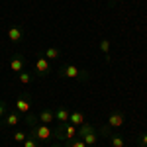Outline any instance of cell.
Returning <instances> with one entry per match:
<instances>
[{
	"mask_svg": "<svg viewBox=\"0 0 147 147\" xmlns=\"http://www.w3.org/2000/svg\"><path fill=\"white\" fill-rule=\"evenodd\" d=\"M77 134H79V127L69 122H63V124L57 125V129H53V139H59V141H71V139H77Z\"/></svg>",
	"mask_w": 147,
	"mask_h": 147,
	"instance_id": "6da1fadb",
	"label": "cell"
},
{
	"mask_svg": "<svg viewBox=\"0 0 147 147\" xmlns=\"http://www.w3.org/2000/svg\"><path fill=\"white\" fill-rule=\"evenodd\" d=\"M57 75H59L61 79H80V80H88V77H90L88 71H82V69H79L77 65H71V63L59 67Z\"/></svg>",
	"mask_w": 147,
	"mask_h": 147,
	"instance_id": "7a4b0ae2",
	"label": "cell"
},
{
	"mask_svg": "<svg viewBox=\"0 0 147 147\" xmlns=\"http://www.w3.org/2000/svg\"><path fill=\"white\" fill-rule=\"evenodd\" d=\"M28 129H30V137H34L37 141H51L53 139V129H49V125L45 124L35 122V124L28 125Z\"/></svg>",
	"mask_w": 147,
	"mask_h": 147,
	"instance_id": "3957f363",
	"label": "cell"
},
{
	"mask_svg": "<svg viewBox=\"0 0 147 147\" xmlns=\"http://www.w3.org/2000/svg\"><path fill=\"white\" fill-rule=\"evenodd\" d=\"M51 73V65H49V59L43 53H37L34 63V75L35 77H47Z\"/></svg>",
	"mask_w": 147,
	"mask_h": 147,
	"instance_id": "277c9868",
	"label": "cell"
},
{
	"mask_svg": "<svg viewBox=\"0 0 147 147\" xmlns=\"http://www.w3.org/2000/svg\"><path fill=\"white\" fill-rule=\"evenodd\" d=\"M125 124V114L122 110H112L110 116H108V127H122Z\"/></svg>",
	"mask_w": 147,
	"mask_h": 147,
	"instance_id": "5b68a950",
	"label": "cell"
},
{
	"mask_svg": "<svg viewBox=\"0 0 147 147\" xmlns=\"http://www.w3.org/2000/svg\"><path fill=\"white\" fill-rule=\"evenodd\" d=\"M100 134L108 137V141H110V145H112V147H125L124 137L118 136V134H110V127H108V125H106V127H102Z\"/></svg>",
	"mask_w": 147,
	"mask_h": 147,
	"instance_id": "8992f818",
	"label": "cell"
},
{
	"mask_svg": "<svg viewBox=\"0 0 147 147\" xmlns=\"http://www.w3.org/2000/svg\"><path fill=\"white\" fill-rule=\"evenodd\" d=\"M26 65H28V63H26V57H24L22 53H16V55L10 59V71L16 73V75L22 73L24 69H26Z\"/></svg>",
	"mask_w": 147,
	"mask_h": 147,
	"instance_id": "52a82bcc",
	"label": "cell"
},
{
	"mask_svg": "<svg viewBox=\"0 0 147 147\" xmlns=\"http://www.w3.org/2000/svg\"><path fill=\"white\" fill-rule=\"evenodd\" d=\"M6 35H8V39H10L12 43H20L24 39V35H26V32H24L22 26H10L8 32H6Z\"/></svg>",
	"mask_w": 147,
	"mask_h": 147,
	"instance_id": "ba28073f",
	"label": "cell"
},
{
	"mask_svg": "<svg viewBox=\"0 0 147 147\" xmlns=\"http://www.w3.org/2000/svg\"><path fill=\"white\" fill-rule=\"evenodd\" d=\"M16 112H20V114L32 112V100H30L28 96H22V98H18V100H16Z\"/></svg>",
	"mask_w": 147,
	"mask_h": 147,
	"instance_id": "9c48e42d",
	"label": "cell"
},
{
	"mask_svg": "<svg viewBox=\"0 0 147 147\" xmlns=\"http://www.w3.org/2000/svg\"><path fill=\"white\" fill-rule=\"evenodd\" d=\"M37 120H39V124L49 125L51 122H55V110H41L37 114Z\"/></svg>",
	"mask_w": 147,
	"mask_h": 147,
	"instance_id": "30bf717a",
	"label": "cell"
},
{
	"mask_svg": "<svg viewBox=\"0 0 147 147\" xmlns=\"http://www.w3.org/2000/svg\"><path fill=\"white\" fill-rule=\"evenodd\" d=\"M4 124L8 125V127H14V125L20 124V112H16V110H12V112H6L4 116Z\"/></svg>",
	"mask_w": 147,
	"mask_h": 147,
	"instance_id": "8fae6325",
	"label": "cell"
},
{
	"mask_svg": "<svg viewBox=\"0 0 147 147\" xmlns=\"http://www.w3.org/2000/svg\"><path fill=\"white\" fill-rule=\"evenodd\" d=\"M69 116H71V112H69L65 106H61V108H57V110H55V122H59V124L69 122Z\"/></svg>",
	"mask_w": 147,
	"mask_h": 147,
	"instance_id": "7c38bea8",
	"label": "cell"
},
{
	"mask_svg": "<svg viewBox=\"0 0 147 147\" xmlns=\"http://www.w3.org/2000/svg\"><path fill=\"white\" fill-rule=\"evenodd\" d=\"M16 79H18V82H22V84H30V82L35 79V75H32V71H26V69H24L22 73L16 75Z\"/></svg>",
	"mask_w": 147,
	"mask_h": 147,
	"instance_id": "4fadbf2b",
	"label": "cell"
},
{
	"mask_svg": "<svg viewBox=\"0 0 147 147\" xmlns=\"http://www.w3.org/2000/svg\"><path fill=\"white\" fill-rule=\"evenodd\" d=\"M69 124H73V125H82L84 124V114L82 112H71V116H69Z\"/></svg>",
	"mask_w": 147,
	"mask_h": 147,
	"instance_id": "5bb4252c",
	"label": "cell"
},
{
	"mask_svg": "<svg viewBox=\"0 0 147 147\" xmlns=\"http://www.w3.org/2000/svg\"><path fill=\"white\" fill-rule=\"evenodd\" d=\"M98 47H100V51L104 53V57H106V63H110L112 59H110V39H100V43H98Z\"/></svg>",
	"mask_w": 147,
	"mask_h": 147,
	"instance_id": "9a60e30c",
	"label": "cell"
},
{
	"mask_svg": "<svg viewBox=\"0 0 147 147\" xmlns=\"http://www.w3.org/2000/svg\"><path fill=\"white\" fill-rule=\"evenodd\" d=\"M80 139H82V141H84V143H86L88 147H92V145H96V141H98V134H96V129H94V131L86 134V136L80 137Z\"/></svg>",
	"mask_w": 147,
	"mask_h": 147,
	"instance_id": "2e32d148",
	"label": "cell"
},
{
	"mask_svg": "<svg viewBox=\"0 0 147 147\" xmlns=\"http://www.w3.org/2000/svg\"><path fill=\"white\" fill-rule=\"evenodd\" d=\"M43 55H45L49 61H51V59H59V57H61V49H59V47H47L45 51H43Z\"/></svg>",
	"mask_w": 147,
	"mask_h": 147,
	"instance_id": "e0dca14e",
	"label": "cell"
},
{
	"mask_svg": "<svg viewBox=\"0 0 147 147\" xmlns=\"http://www.w3.org/2000/svg\"><path fill=\"white\" fill-rule=\"evenodd\" d=\"M90 131H94V125H90L88 122H84L82 125H79V134H77V137H84L86 134H90Z\"/></svg>",
	"mask_w": 147,
	"mask_h": 147,
	"instance_id": "ac0fdd59",
	"label": "cell"
},
{
	"mask_svg": "<svg viewBox=\"0 0 147 147\" xmlns=\"http://www.w3.org/2000/svg\"><path fill=\"white\" fill-rule=\"evenodd\" d=\"M63 147H88L80 137H77V139H71V141H65L63 143Z\"/></svg>",
	"mask_w": 147,
	"mask_h": 147,
	"instance_id": "d6986e66",
	"label": "cell"
},
{
	"mask_svg": "<svg viewBox=\"0 0 147 147\" xmlns=\"http://www.w3.org/2000/svg\"><path fill=\"white\" fill-rule=\"evenodd\" d=\"M12 139H14L16 143H24V141L28 139V134H26V131H16V134L12 136Z\"/></svg>",
	"mask_w": 147,
	"mask_h": 147,
	"instance_id": "ffe728a7",
	"label": "cell"
},
{
	"mask_svg": "<svg viewBox=\"0 0 147 147\" xmlns=\"http://www.w3.org/2000/svg\"><path fill=\"white\" fill-rule=\"evenodd\" d=\"M22 147H39V141L37 139H34V137H30L28 136V139L22 143Z\"/></svg>",
	"mask_w": 147,
	"mask_h": 147,
	"instance_id": "44dd1931",
	"label": "cell"
},
{
	"mask_svg": "<svg viewBox=\"0 0 147 147\" xmlns=\"http://www.w3.org/2000/svg\"><path fill=\"white\" fill-rule=\"evenodd\" d=\"M137 145L139 147H147V134H141L137 137Z\"/></svg>",
	"mask_w": 147,
	"mask_h": 147,
	"instance_id": "7402d4cb",
	"label": "cell"
},
{
	"mask_svg": "<svg viewBox=\"0 0 147 147\" xmlns=\"http://www.w3.org/2000/svg\"><path fill=\"white\" fill-rule=\"evenodd\" d=\"M2 116H6V102L0 100V120H2Z\"/></svg>",
	"mask_w": 147,
	"mask_h": 147,
	"instance_id": "603a6c76",
	"label": "cell"
},
{
	"mask_svg": "<svg viewBox=\"0 0 147 147\" xmlns=\"http://www.w3.org/2000/svg\"><path fill=\"white\" fill-rule=\"evenodd\" d=\"M49 147H63L61 143H55V145H49Z\"/></svg>",
	"mask_w": 147,
	"mask_h": 147,
	"instance_id": "cb8c5ba5",
	"label": "cell"
},
{
	"mask_svg": "<svg viewBox=\"0 0 147 147\" xmlns=\"http://www.w3.org/2000/svg\"><path fill=\"white\" fill-rule=\"evenodd\" d=\"M116 2H124V0H112V4H116Z\"/></svg>",
	"mask_w": 147,
	"mask_h": 147,
	"instance_id": "d4e9b609",
	"label": "cell"
},
{
	"mask_svg": "<svg viewBox=\"0 0 147 147\" xmlns=\"http://www.w3.org/2000/svg\"><path fill=\"white\" fill-rule=\"evenodd\" d=\"M0 122H2V120H0Z\"/></svg>",
	"mask_w": 147,
	"mask_h": 147,
	"instance_id": "484cf974",
	"label": "cell"
},
{
	"mask_svg": "<svg viewBox=\"0 0 147 147\" xmlns=\"http://www.w3.org/2000/svg\"><path fill=\"white\" fill-rule=\"evenodd\" d=\"M92 147H94V145H92Z\"/></svg>",
	"mask_w": 147,
	"mask_h": 147,
	"instance_id": "4316f807",
	"label": "cell"
}]
</instances>
